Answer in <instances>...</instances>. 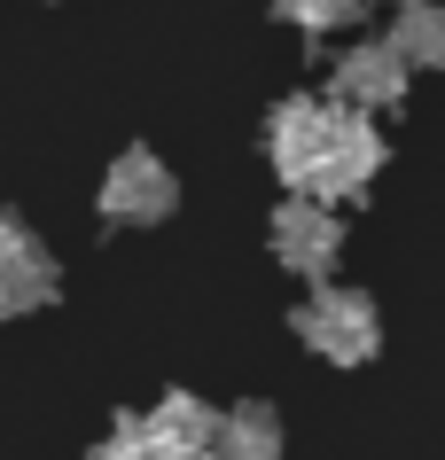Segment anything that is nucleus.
<instances>
[{
  "mask_svg": "<svg viewBox=\"0 0 445 460\" xmlns=\"http://www.w3.org/2000/svg\"><path fill=\"white\" fill-rule=\"evenodd\" d=\"M258 141H266V164L281 180V195H321L336 211L368 203L383 164H391V141H383L375 110L328 94V86L321 94H281L266 110V133Z\"/></svg>",
  "mask_w": 445,
  "mask_h": 460,
  "instance_id": "obj_1",
  "label": "nucleus"
},
{
  "mask_svg": "<svg viewBox=\"0 0 445 460\" xmlns=\"http://www.w3.org/2000/svg\"><path fill=\"white\" fill-rule=\"evenodd\" d=\"M94 460H219V406H203L196 390H165L156 406L118 413Z\"/></svg>",
  "mask_w": 445,
  "mask_h": 460,
  "instance_id": "obj_2",
  "label": "nucleus"
},
{
  "mask_svg": "<svg viewBox=\"0 0 445 460\" xmlns=\"http://www.w3.org/2000/svg\"><path fill=\"white\" fill-rule=\"evenodd\" d=\"M289 336L328 367H375L383 351V313L368 289H344L336 273L305 289V305H289Z\"/></svg>",
  "mask_w": 445,
  "mask_h": 460,
  "instance_id": "obj_3",
  "label": "nucleus"
},
{
  "mask_svg": "<svg viewBox=\"0 0 445 460\" xmlns=\"http://www.w3.org/2000/svg\"><path fill=\"white\" fill-rule=\"evenodd\" d=\"M94 211H102V226H165V218L180 211L173 164H165L148 141L118 148L110 172H102V188H94Z\"/></svg>",
  "mask_w": 445,
  "mask_h": 460,
  "instance_id": "obj_4",
  "label": "nucleus"
},
{
  "mask_svg": "<svg viewBox=\"0 0 445 460\" xmlns=\"http://www.w3.org/2000/svg\"><path fill=\"white\" fill-rule=\"evenodd\" d=\"M266 250H273V266L297 273V281H328L336 258H344V211L321 203V195H281L266 218Z\"/></svg>",
  "mask_w": 445,
  "mask_h": 460,
  "instance_id": "obj_5",
  "label": "nucleus"
},
{
  "mask_svg": "<svg viewBox=\"0 0 445 460\" xmlns=\"http://www.w3.org/2000/svg\"><path fill=\"white\" fill-rule=\"evenodd\" d=\"M55 296H63V266H55V250L40 243L31 218L0 211V320L48 313Z\"/></svg>",
  "mask_w": 445,
  "mask_h": 460,
  "instance_id": "obj_6",
  "label": "nucleus"
},
{
  "mask_svg": "<svg viewBox=\"0 0 445 460\" xmlns=\"http://www.w3.org/2000/svg\"><path fill=\"white\" fill-rule=\"evenodd\" d=\"M406 86H414V63L391 48V31H383V40H360V48H344L336 63H328V94L360 102V110H375V118H391L398 102H406Z\"/></svg>",
  "mask_w": 445,
  "mask_h": 460,
  "instance_id": "obj_7",
  "label": "nucleus"
},
{
  "mask_svg": "<svg viewBox=\"0 0 445 460\" xmlns=\"http://www.w3.org/2000/svg\"><path fill=\"white\" fill-rule=\"evenodd\" d=\"M281 413L266 398H235L219 406V460H281Z\"/></svg>",
  "mask_w": 445,
  "mask_h": 460,
  "instance_id": "obj_8",
  "label": "nucleus"
},
{
  "mask_svg": "<svg viewBox=\"0 0 445 460\" xmlns=\"http://www.w3.org/2000/svg\"><path fill=\"white\" fill-rule=\"evenodd\" d=\"M391 48L414 71H445V0H398L391 8Z\"/></svg>",
  "mask_w": 445,
  "mask_h": 460,
  "instance_id": "obj_9",
  "label": "nucleus"
},
{
  "mask_svg": "<svg viewBox=\"0 0 445 460\" xmlns=\"http://www.w3.org/2000/svg\"><path fill=\"white\" fill-rule=\"evenodd\" d=\"M281 24H297L305 40H328V31H344V24H360V8L368 0H266Z\"/></svg>",
  "mask_w": 445,
  "mask_h": 460,
  "instance_id": "obj_10",
  "label": "nucleus"
},
{
  "mask_svg": "<svg viewBox=\"0 0 445 460\" xmlns=\"http://www.w3.org/2000/svg\"><path fill=\"white\" fill-rule=\"evenodd\" d=\"M383 8H398V0H383Z\"/></svg>",
  "mask_w": 445,
  "mask_h": 460,
  "instance_id": "obj_11",
  "label": "nucleus"
}]
</instances>
